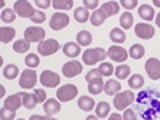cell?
Segmentation results:
<instances>
[{"instance_id": "obj_1", "label": "cell", "mask_w": 160, "mask_h": 120, "mask_svg": "<svg viewBox=\"0 0 160 120\" xmlns=\"http://www.w3.org/2000/svg\"><path fill=\"white\" fill-rule=\"evenodd\" d=\"M106 56H108V51L104 48H88L83 51L82 59L87 66H95L96 62H102Z\"/></svg>"}, {"instance_id": "obj_2", "label": "cell", "mask_w": 160, "mask_h": 120, "mask_svg": "<svg viewBox=\"0 0 160 120\" xmlns=\"http://www.w3.org/2000/svg\"><path fill=\"white\" fill-rule=\"evenodd\" d=\"M135 101V93L133 91H122V93H117L114 96V108L117 111H125L128 109V106Z\"/></svg>"}, {"instance_id": "obj_3", "label": "cell", "mask_w": 160, "mask_h": 120, "mask_svg": "<svg viewBox=\"0 0 160 120\" xmlns=\"http://www.w3.org/2000/svg\"><path fill=\"white\" fill-rule=\"evenodd\" d=\"M78 95V88L75 85H62L58 88V93H56V99H59L61 102H68V101H72L75 96Z\"/></svg>"}, {"instance_id": "obj_4", "label": "cell", "mask_w": 160, "mask_h": 120, "mask_svg": "<svg viewBox=\"0 0 160 120\" xmlns=\"http://www.w3.org/2000/svg\"><path fill=\"white\" fill-rule=\"evenodd\" d=\"M37 50H38V55L50 56V55H55V53L59 51V43H58V40H55V38H47V40H43L42 43H38Z\"/></svg>"}, {"instance_id": "obj_5", "label": "cell", "mask_w": 160, "mask_h": 120, "mask_svg": "<svg viewBox=\"0 0 160 120\" xmlns=\"http://www.w3.org/2000/svg\"><path fill=\"white\" fill-rule=\"evenodd\" d=\"M61 82V77L53 71H43L40 74V83L45 88H56Z\"/></svg>"}, {"instance_id": "obj_6", "label": "cell", "mask_w": 160, "mask_h": 120, "mask_svg": "<svg viewBox=\"0 0 160 120\" xmlns=\"http://www.w3.org/2000/svg\"><path fill=\"white\" fill-rule=\"evenodd\" d=\"M24 40L29 43H42L45 40V29L42 28H28L24 31Z\"/></svg>"}, {"instance_id": "obj_7", "label": "cell", "mask_w": 160, "mask_h": 120, "mask_svg": "<svg viewBox=\"0 0 160 120\" xmlns=\"http://www.w3.org/2000/svg\"><path fill=\"white\" fill-rule=\"evenodd\" d=\"M15 13L19 16V18H32V15L35 13L34 7L31 2H26V0H18L15 2Z\"/></svg>"}, {"instance_id": "obj_8", "label": "cell", "mask_w": 160, "mask_h": 120, "mask_svg": "<svg viewBox=\"0 0 160 120\" xmlns=\"http://www.w3.org/2000/svg\"><path fill=\"white\" fill-rule=\"evenodd\" d=\"M68 24H69V16L66 15V13L56 11L55 15L50 18V28L53 31H61L64 28H68Z\"/></svg>"}, {"instance_id": "obj_9", "label": "cell", "mask_w": 160, "mask_h": 120, "mask_svg": "<svg viewBox=\"0 0 160 120\" xmlns=\"http://www.w3.org/2000/svg\"><path fill=\"white\" fill-rule=\"evenodd\" d=\"M35 83H37V72L34 71V69H26V71H22V74H21V77H19V85L22 87V88H34L35 87Z\"/></svg>"}, {"instance_id": "obj_10", "label": "cell", "mask_w": 160, "mask_h": 120, "mask_svg": "<svg viewBox=\"0 0 160 120\" xmlns=\"http://www.w3.org/2000/svg\"><path fill=\"white\" fill-rule=\"evenodd\" d=\"M82 62L80 61H75V59H71L69 62H66L62 66V74L68 77V78H72L78 74H82Z\"/></svg>"}, {"instance_id": "obj_11", "label": "cell", "mask_w": 160, "mask_h": 120, "mask_svg": "<svg viewBox=\"0 0 160 120\" xmlns=\"http://www.w3.org/2000/svg\"><path fill=\"white\" fill-rule=\"evenodd\" d=\"M108 56H109L112 61L122 64V62L128 58V51H127L123 47H120V45H112V47L108 50Z\"/></svg>"}, {"instance_id": "obj_12", "label": "cell", "mask_w": 160, "mask_h": 120, "mask_svg": "<svg viewBox=\"0 0 160 120\" xmlns=\"http://www.w3.org/2000/svg\"><path fill=\"white\" fill-rule=\"evenodd\" d=\"M135 34H136L139 38H142V40H149V38L154 37L155 29L152 28L151 24H148V22H139V24L135 26Z\"/></svg>"}, {"instance_id": "obj_13", "label": "cell", "mask_w": 160, "mask_h": 120, "mask_svg": "<svg viewBox=\"0 0 160 120\" xmlns=\"http://www.w3.org/2000/svg\"><path fill=\"white\" fill-rule=\"evenodd\" d=\"M146 72L152 80H158L160 78V61L157 58H149L144 64Z\"/></svg>"}, {"instance_id": "obj_14", "label": "cell", "mask_w": 160, "mask_h": 120, "mask_svg": "<svg viewBox=\"0 0 160 120\" xmlns=\"http://www.w3.org/2000/svg\"><path fill=\"white\" fill-rule=\"evenodd\" d=\"M43 111H45V114H47L48 117L58 114V112L61 111V101L56 99V98H50V99H47V101L43 102Z\"/></svg>"}, {"instance_id": "obj_15", "label": "cell", "mask_w": 160, "mask_h": 120, "mask_svg": "<svg viewBox=\"0 0 160 120\" xmlns=\"http://www.w3.org/2000/svg\"><path fill=\"white\" fill-rule=\"evenodd\" d=\"M21 106H22V99H21L19 93H18V95H10V96L5 99V102H3V108L11 109V111H18Z\"/></svg>"}, {"instance_id": "obj_16", "label": "cell", "mask_w": 160, "mask_h": 120, "mask_svg": "<svg viewBox=\"0 0 160 120\" xmlns=\"http://www.w3.org/2000/svg\"><path fill=\"white\" fill-rule=\"evenodd\" d=\"M138 15H139V18L142 19V21H152V19H155V11H154V8L151 7V5H141L139 8H138Z\"/></svg>"}, {"instance_id": "obj_17", "label": "cell", "mask_w": 160, "mask_h": 120, "mask_svg": "<svg viewBox=\"0 0 160 120\" xmlns=\"http://www.w3.org/2000/svg\"><path fill=\"white\" fill-rule=\"evenodd\" d=\"M62 51L66 56H71V58H75L80 55V45L75 43V42H68L62 45Z\"/></svg>"}, {"instance_id": "obj_18", "label": "cell", "mask_w": 160, "mask_h": 120, "mask_svg": "<svg viewBox=\"0 0 160 120\" xmlns=\"http://www.w3.org/2000/svg\"><path fill=\"white\" fill-rule=\"evenodd\" d=\"M19 95H21V99H22V106L26 109H34L38 104L35 95H32V93H19Z\"/></svg>"}, {"instance_id": "obj_19", "label": "cell", "mask_w": 160, "mask_h": 120, "mask_svg": "<svg viewBox=\"0 0 160 120\" xmlns=\"http://www.w3.org/2000/svg\"><path fill=\"white\" fill-rule=\"evenodd\" d=\"M88 91H90V95H99V93H102L104 91L102 78H96V80L88 82Z\"/></svg>"}, {"instance_id": "obj_20", "label": "cell", "mask_w": 160, "mask_h": 120, "mask_svg": "<svg viewBox=\"0 0 160 120\" xmlns=\"http://www.w3.org/2000/svg\"><path fill=\"white\" fill-rule=\"evenodd\" d=\"M106 19H108V15H106L101 8L99 10H95V11H93V15L90 16V22L95 26V28H96V26H101Z\"/></svg>"}, {"instance_id": "obj_21", "label": "cell", "mask_w": 160, "mask_h": 120, "mask_svg": "<svg viewBox=\"0 0 160 120\" xmlns=\"http://www.w3.org/2000/svg\"><path fill=\"white\" fill-rule=\"evenodd\" d=\"M118 91H120V83L117 82V80L109 78L108 82H104V93H106V95H112V96H115Z\"/></svg>"}, {"instance_id": "obj_22", "label": "cell", "mask_w": 160, "mask_h": 120, "mask_svg": "<svg viewBox=\"0 0 160 120\" xmlns=\"http://www.w3.org/2000/svg\"><path fill=\"white\" fill-rule=\"evenodd\" d=\"M118 8H120V3H118V2H104V3L101 5V10L106 13V15H108V18L117 15Z\"/></svg>"}, {"instance_id": "obj_23", "label": "cell", "mask_w": 160, "mask_h": 120, "mask_svg": "<svg viewBox=\"0 0 160 120\" xmlns=\"http://www.w3.org/2000/svg\"><path fill=\"white\" fill-rule=\"evenodd\" d=\"M78 109H82V111H91V109H95V99H93L91 96H82V98H78Z\"/></svg>"}, {"instance_id": "obj_24", "label": "cell", "mask_w": 160, "mask_h": 120, "mask_svg": "<svg viewBox=\"0 0 160 120\" xmlns=\"http://www.w3.org/2000/svg\"><path fill=\"white\" fill-rule=\"evenodd\" d=\"M15 35H16V31L13 28H2L0 29V42L8 43V42H11V40L15 38Z\"/></svg>"}, {"instance_id": "obj_25", "label": "cell", "mask_w": 160, "mask_h": 120, "mask_svg": "<svg viewBox=\"0 0 160 120\" xmlns=\"http://www.w3.org/2000/svg\"><path fill=\"white\" fill-rule=\"evenodd\" d=\"M109 37H111V40H112L114 43H123L125 38H127V34H125V31H122L120 28H114L111 31Z\"/></svg>"}, {"instance_id": "obj_26", "label": "cell", "mask_w": 160, "mask_h": 120, "mask_svg": "<svg viewBox=\"0 0 160 120\" xmlns=\"http://www.w3.org/2000/svg\"><path fill=\"white\" fill-rule=\"evenodd\" d=\"M91 42H93V37L88 31H80L77 34V43L80 47H88V45H91Z\"/></svg>"}, {"instance_id": "obj_27", "label": "cell", "mask_w": 160, "mask_h": 120, "mask_svg": "<svg viewBox=\"0 0 160 120\" xmlns=\"http://www.w3.org/2000/svg\"><path fill=\"white\" fill-rule=\"evenodd\" d=\"M109 111H111L109 102L101 101V102L96 104V117H98V118H106V117H109Z\"/></svg>"}, {"instance_id": "obj_28", "label": "cell", "mask_w": 160, "mask_h": 120, "mask_svg": "<svg viewBox=\"0 0 160 120\" xmlns=\"http://www.w3.org/2000/svg\"><path fill=\"white\" fill-rule=\"evenodd\" d=\"M19 74V68L16 64H7L5 68H3V77L8 78V80H13V78H16Z\"/></svg>"}, {"instance_id": "obj_29", "label": "cell", "mask_w": 160, "mask_h": 120, "mask_svg": "<svg viewBox=\"0 0 160 120\" xmlns=\"http://www.w3.org/2000/svg\"><path fill=\"white\" fill-rule=\"evenodd\" d=\"M128 85H130L131 90H139V88H142V85H144V77H142L141 74L131 75V77L128 78Z\"/></svg>"}, {"instance_id": "obj_30", "label": "cell", "mask_w": 160, "mask_h": 120, "mask_svg": "<svg viewBox=\"0 0 160 120\" xmlns=\"http://www.w3.org/2000/svg\"><path fill=\"white\" fill-rule=\"evenodd\" d=\"M74 18L77 22H87L90 19V15H88V10L85 7H80V8H75L74 11Z\"/></svg>"}, {"instance_id": "obj_31", "label": "cell", "mask_w": 160, "mask_h": 120, "mask_svg": "<svg viewBox=\"0 0 160 120\" xmlns=\"http://www.w3.org/2000/svg\"><path fill=\"white\" fill-rule=\"evenodd\" d=\"M128 56L133 58V59H141L144 56V47L139 45V43H135V45H131L130 51H128Z\"/></svg>"}, {"instance_id": "obj_32", "label": "cell", "mask_w": 160, "mask_h": 120, "mask_svg": "<svg viewBox=\"0 0 160 120\" xmlns=\"http://www.w3.org/2000/svg\"><path fill=\"white\" fill-rule=\"evenodd\" d=\"M130 72H131V68L130 66H127V64H120V66H117L115 68V71H114V74L117 75V78H127V77H130Z\"/></svg>"}, {"instance_id": "obj_33", "label": "cell", "mask_w": 160, "mask_h": 120, "mask_svg": "<svg viewBox=\"0 0 160 120\" xmlns=\"http://www.w3.org/2000/svg\"><path fill=\"white\" fill-rule=\"evenodd\" d=\"M29 48H31V43L28 40H16V42L13 43V50L16 53H28Z\"/></svg>"}, {"instance_id": "obj_34", "label": "cell", "mask_w": 160, "mask_h": 120, "mask_svg": "<svg viewBox=\"0 0 160 120\" xmlns=\"http://www.w3.org/2000/svg\"><path fill=\"white\" fill-rule=\"evenodd\" d=\"M24 62H26V66H28L29 69H35L37 66L40 64V58L35 55V53H29V55L24 58Z\"/></svg>"}, {"instance_id": "obj_35", "label": "cell", "mask_w": 160, "mask_h": 120, "mask_svg": "<svg viewBox=\"0 0 160 120\" xmlns=\"http://www.w3.org/2000/svg\"><path fill=\"white\" fill-rule=\"evenodd\" d=\"M51 5L56 8V11H59V10H69V8H72L74 2H72V0H53Z\"/></svg>"}, {"instance_id": "obj_36", "label": "cell", "mask_w": 160, "mask_h": 120, "mask_svg": "<svg viewBox=\"0 0 160 120\" xmlns=\"http://www.w3.org/2000/svg\"><path fill=\"white\" fill-rule=\"evenodd\" d=\"M120 26H122V29H130L133 28V16L131 13H123L122 16H120Z\"/></svg>"}, {"instance_id": "obj_37", "label": "cell", "mask_w": 160, "mask_h": 120, "mask_svg": "<svg viewBox=\"0 0 160 120\" xmlns=\"http://www.w3.org/2000/svg\"><path fill=\"white\" fill-rule=\"evenodd\" d=\"M98 71L101 72L102 77H109L111 74H114L115 68H112V64H111V62H101V64H99V68H98Z\"/></svg>"}, {"instance_id": "obj_38", "label": "cell", "mask_w": 160, "mask_h": 120, "mask_svg": "<svg viewBox=\"0 0 160 120\" xmlns=\"http://www.w3.org/2000/svg\"><path fill=\"white\" fill-rule=\"evenodd\" d=\"M16 19V13H15V10H3L2 11V21L3 22H13Z\"/></svg>"}, {"instance_id": "obj_39", "label": "cell", "mask_w": 160, "mask_h": 120, "mask_svg": "<svg viewBox=\"0 0 160 120\" xmlns=\"http://www.w3.org/2000/svg\"><path fill=\"white\" fill-rule=\"evenodd\" d=\"M0 118L2 120H15L16 118V111L2 108V111H0Z\"/></svg>"}, {"instance_id": "obj_40", "label": "cell", "mask_w": 160, "mask_h": 120, "mask_svg": "<svg viewBox=\"0 0 160 120\" xmlns=\"http://www.w3.org/2000/svg\"><path fill=\"white\" fill-rule=\"evenodd\" d=\"M102 75H101V72L98 71V69H91L87 75H85V80L87 82H91V80H96V78H101Z\"/></svg>"}, {"instance_id": "obj_41", "label": "cell", "mask_w": 160, "mask_h": 120, "mask_svg": "<svg viewBox=\"0 0 160 120\" xmlns=\"http://www.w3.org/2000/svg\"><path fill=\"white\" fill-rule=\"evenodd\" d=\"M34 22H37V24H40V22H43L45 21V13L43 11H35L34 15H32V18H31Z\"/></svg>"}, {"instance_id": "obj_42", "label": "cell", "mask_w": 160, "mask_h": 120, "mask_svg": "<svg viewBox=\"0 0 160 120\" xmlns=\"http://www.w3.org/2000/svg\"><path fill=\"white\" fill-rule=\"evenodd\" d=\"M34 95H35V98H37V101L38 102H45L47 101V93H45V90H35L34 91Z\"/></svg>"}, {"instance_id": "obj_43", "label": "cell", "mask_w": 160, "mask_h": 120, "mask_svg": "<svg viewBox=\"0 0 160 120\" xmlns=\"http://www.w3.org/2000/svg\"><path fill=\"white\" fill-rule=\"evenodd\" d=\"M120 5H122L123 8H127V10H133V8L138 5V2H136V0H122Z\"/></svg>"}, {"instance_id": "obj_44", "label": "cell", "mask_w": 160, "mask_h": 120, "mask_svg": "<svg viewBox=\"0 0 160 120\" xmlns=\"http://www.w3.org/2000/svg\"><path fill=\"white\" fill-rule=\"evenodd\" d=\"M123 120H136V114L133 109H125L123 112Z\"/></svg>"}, {"instance_id": "obj_45", "label": "cell", "mask_w": 160, "mask_h": 120, "mask_svg": "<svg viewBox=\"0 0 160 120\" xmlns=\"http://www.w3.org/2000/svg\"><path fill=\"white\" fill-rule=\"evenodd\" d=\"M83 5H85L87 10H96L98 0H83Z\"/></svg>"}, {"instance_id": "obj_46", "label": "cell", "mask_w": 160, "mask_h": 120, "mask_svg": "<svg viewBox=\"0 0 160 120\" xmlns=\"http://www.w3.org/2000/svg\"><path fill=\"white\" fill-rule=\"evenodd\" d=\"M35 5L37 7H40V8H48L50 5H51V2H48V0H45V2H43V0H35Z\"/></svg>"}, {"instance_id": "obj_47", "label": "cell", "mask_w": 160, "mask_h": 120, "mask_svg": "<svg viewBox=\"0 0 160 120\" xmlns=\"http://www.w3.org/2000/svg\"><path fill=\"white\" fill-rule=\"evenodd\" d=\"M109 120H123V117L120 114H111L109 115Z\"/></svg>"}, {"instance_id": "obj_48", "label": "cell", "mask_w": 160, "mask_h": 120, "mask_svg": "<svg viewBox=\"0 0 160 120\" xmlns=\"http://www.w3.org/2000/svg\"><path fill=\"white\" fill-rule=\"evenodd\" d=\"M29 120H48V117H43V115H32Z\"/></svg>"}, {"instance_id": "obj_49", "label": "cell", "mask_w": 160, "mask_h": 120, "mask_svg": "<svg viewBox=\"0 0 160 120\" xmlns=\"http://www.w3.org/2000/svg\"><path fill=\"white\" fill-rule=\"evenodd\" d=\"M155 24H157V28H160V13L155 16Z\"/></svg>"}, {"instance_id": "obj_50", "label": "cell", "mask_w": 160, "mask_h": 120, "mask_svg": "<svg viewBox=\"0 0 160 120\" xmlns=\"http://www.w3.org/2000/svg\"><path fill=\"white\" fill-rule=\"evenodd\" d=\"M85 120H98V117H96V115H88Z\"/></svg>"}, {"instance_id": "obj_51", "label": "cell", "mask_w": 160, "mask_h": 120, "mask_svg": "<svg viewBox=\"0 0 160 120\" xmlns=\"http://www.w3.org/2000/svg\"><path fill=\"white\" fill-rule=\"evenodd\" d=\"M3 95H5V88L0 87V96H3Z\"/></svg>"}, {"instance_id": "obj_52", "label": "cell", "mask_w": 160, "mask_h": 120, "mask_svg": "<svg viewBox=\"0 0 160 120\" xmlns=\"http://www.w3.org/2000/svg\"><path fill=\"white\" fill-rule=\"evenodd\" d=\"M154 5H157V7H160V0H154Z\"/></svg>"}, {"instance_id": "obj_53", "label": "cell", "mask_w": 160, "mask_h": 120, "mask_svg": "<svg viewBox=\"0 0 160 120\" xmlns=\"http://www.w3.org/2000/svg\"><path fill=\"white\" fill-rule=\"evenodd\" d=\"M48 120H56V118H53V117H48Z\"/></svg>"}, {"instance_id": "obj_54", "label": "cell", "mask_w": 160, "mask_h": 120, "mask_svg": "<svg viewBox=\"0 0 160 120\" xmlns=\"http://www.w3.org/2000/svg\"><path fill=\"white\" fill-rule=\"evenodd\" d=\"M18 120H22V118H18Z\"/></svg>"}]
</instances>
